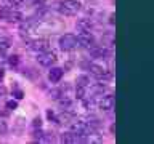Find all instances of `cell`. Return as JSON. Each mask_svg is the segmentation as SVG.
<instances>
[{
	"instance_id": "cell-1",
	"label": "cell",
	"mask_w": 154,
	"mask_h": 144,
	"mask_svg": "<svg viewBox=\"0 0 154 144\" xmlns=\"http://www.w3.org/2000/svg\"><path fill=\"white\" fill-rule=\"evenodd\" d=\"M80 2L79 0H63L60 3V11L67 16H74V14L80 10Z\"/></svg>"
},
{
	"instance_id": "cell-2",
	"label": "cell",
	"mask_w": 154,
	"mask_h": 144,
	"mask_svg": "<svg viewBox=\"0 0 154 144\" xmlns=\"http://www.w3.org/2000/svg\"><path fill=\"white\" fill-rule=\"evenodd\" d=\"M60 46H61V50H64V51L74 50L77 46V37L74 34H64V35L60 38Z\"/></svg>"
},
{
	"instance_id": "cell-3",
	"label": "cell",
	"mask_w": 154,
	"mask_h": 144,
	"mask_svg": "<svg viewBox=\"0 0 154 144\" xmlns=\"http://www.w3.org/2000/svg\"><path fill=\"white\" fill-rule=\"evenodd\" d=\"M21 13L14 11V10L8 8V7H2L0 8V19H5V21L14 22V21H21Z\"/></svg>"
},
{
	"instance_id": "cell-4",
	"label": "cell",
	"mask_w": 154,
	"mask_h": 144,
	"mask_svg": "<svg viewBox=\"0 0 154 144\" xmlns=\"http://www.w3.org/2000/svg\"><path fill=\"white\" fill-rule=\"evenodd\" d=\"M77 43H79V45H82V46H87V48L93 46V45H95V37H93V34H91L90 31H80L79 35H77Z\"/></svg>"
},
{
	"instance_id": "cell-5",
	"label": "cell",
	"mask_w": 154,
	"mask_h": 144,
	"mask_svg": "<svg viewBox=\"0 0 154 144\" xmlns=\"http://www.w3.org/2000/svg\"><path fill=\"white\" fill-rule=\"evenodd\" d=\"M38 64L43 66V67H50L51 64H55V61H56V56H55V53L53 51H42L40 55H38Z\"/></svg>"
},
{
	"instance_id": "cell-6",
	"label": "cell",
	"mask_w": 154,
	"mask_h": 144,
	"mask_svg": "<svg viewBox=\"0 0 154 144\" xmlns=\"http://www.w3.org/2000/svg\"><path fill=\"white\" fill-rule=\"evenodd\" d=\"M88 70H90L91 75L98 77V79H108V77H109V72L106 70L104 67L98 66V64H90L88 66Z\"/></svg>"
},
{
	"instance_id": "cell-7",
	"label": "cell",
	"mask_w": 154,
	"mask_h": 144,
	"mask_svg": "<svg viewBox=\"0 0 154 144\" xmlns=\"http://www.w3.org/2000/svg\"><path fill=\"white\" fill-rule=\"evenodd\" d=\"M31 48L34 51H47L48 48H50V42L45 40V38H38V40H34L31 42Z\"/></svg>"
},
{
	"instance_id": "cell-8",
	"label": "cell",
	"mask_w": 154,
	"mask_h": 144,
	"mask_svg": "<svg viewBox=\"0 0 154 144\" xmlns=\"http://www.w3.org/2000/svg\"><path fill=\"white\" fill-rule=\"evenodd\" d=\"M116 104V98L112 94H106L103 96V99L100 101V109L101 110H111Z\"/></svg>"
},
{
	"instance_id": "cell-9",
	"label": "cell",
	"mask_w": 154,
	"mask_h": 144,
	"mask_svg": "<svg viewBox=\"0 0 154 144\" xmlns=\"http://www.w3.org/2000/svg\"><path fill=\"white\" fill-rule=\"evenodd\" d=\"M63 77V69L60 67H53V69L48 72V79H50L51 83H56V82H60Z\"/></svg>"
},
{
	"instance_id": "cell-10",
	"label": "cell",
	"mask_w": 154,
	"mask_h": 144,
	"mask_svg": "<svg viewBox=\"0 0 154 144\" xmlns=\"http://www.w3.org/2000/svg\"><path fill=\"white\" fill-rule=\"evenodd\" d=\"M77 29H79V31H90L91 22L88 19H79V21H77Z\"/></svg>"
},
{
	"instance_id": "cell-11",
	"label": "cell",
	"mask_w": 154,
	"mask_h": 144,
	"mask_svg": "<svg viewBox=\"0 0 154 144\" xmlns=\"http://www.w3.org/2000/svg\"><path fill=\"white\" fill-rule=\"evenodd\" d=\"M91 56L93 58H106L108 56V50L106 48H95V50H91Z\"/></svg>"
},
{
	"instance_id": "cell-12",
	"label": "cell",
	"mask_w": 154,
	"mask_h": 144,
	"mask_svg": "<svg viewBox=\"0 0 154 144\" xmlns=\"http://www.w3.org/2000/svg\"><path fill=\"white\" fill-rule=\"evenodd\" d=\"M75 96H77L79 99H84V98H85V86L77 85V86H75Z\"/></svg>"
},
{
	"instance_id": "cell-13",
	"label": "cell",
	"mask_w": 154,
	"mask_h": 144,
	"mask_svg": "<svg viewBox=\"0 0 154 144\" xmlns=\"http://www.w3.org/2000/svg\"><path fill=\"white\" fill-rule=\"evenodd\" d=\"M10 45H11V40H10L8 37H0V48H2V50L8 48Z\"/></svg>"
},
{
	"instance_id": "cell-14",
	"label": "cell",
	"mask_w": 154,
	"mask_h": 144,
	"mask_svg": "<svg viewBox=\"0 0 154 144\" xmlns=\"http://www.w3.org/2000/svg\"><path fill=\"white\" fill-rule=\"evenodd\" d=\"M10 7H23L26 3V0H7Z\"/></svg>"
},
{
	"instance_id": "cell-15",
	"label": "cell",
	"mask_w": 154,
	"mask_h": 144,
	"mask_svg": "<svg viewBox=\"0 0 154 144\" xmlns=\"http://www.w3.org/2000/svg\"><path fill=\"white\" fill-rule=\"evenodd\" d=\"M8 62H10V66H18L19 58H18L16 55H13V56H10V58H8Z\"/></svg>"
},
{
	"instance_id": "cell-16",
	"label": "cell",
	"mask_w": 154,
	"mask_h": 144,
	"mask_svg": "<svg viewBox=\"0 0 154 144\" xmlns=\"http://www.w3.org/2000/svg\"><path fill=\"white\" fill-rule=\"evenodd\" d=\"M8 131V127H7V123L5 122H0V136H5Z\"/></svg>"
},
{
	"instance_id": "cell-17",
	"label": "cell",
	"mask_w": 154,
	"mask_h": 144,
	"mask_svg": "<svg viewBox=\"0 0 154 144\" xmlns=\"http://www.w3.org/2000/svg\"><path fill=\"white\" fill-rule=\"evenodd\" d=\"M87 82H88V79H87L85 75H80L79 79H77V85H82V86H87Z\"/></svg>"
},
{
	"instance_id": "cell-18",
	"label": "cell",
	"mask_w": 154,
	"mask_h": 144,
	"mask_svg": "<svg viewBox=\"0 0 154 144\" xmlns=\"http://www.w3.org/2000/svg\"><path fill=\"white\" fill-rule=\"evenodd\" d=\"M7 107H8V109H16V107H18V103H16V101H8V103H7Z\"/></svg>"
},
{
	"instance_id": "cell-19",
	"label": "cell",
	"mask_w": 154,
	"mask_h": 144,
	"mask_svg": "<svg viewBox=\"0 0 154 144\" xmlns=\"http://www.w3.org/2000/svg\"><path fill=\"white\" fill-rule=\"evenodd\" d=\"M14 98H16V99H23V91L21 90H14Z\"/></svg>"
},
{
	"instance_id": "cell-20",
	"label": "cell",
	"mask_w": 154,
	"mask_h": 144,
	"mask_svg": "<svg viewBox=\"0 0 154 144\" xmlns=\"http://www.w3.org/2000/svg\"><path fill=\"white\" fill-rule=\"evenodd\" d=\"M7 59V56H5V53H3V50L2 48H0V64H2V62Z\"/></svg>"
},
{
	"instance_id": "cell-21",
	"label": "cell",
	"mask_w": 154,
	"mask_h": 144,
	"mask_svg": "<svg viewBox=\"0 0 154 144\" xmlns=\"http://www.w3.org/2000/svg\"><path fill=\"white\" fill-rule=\"evenodd\" d=\"M34 127H40V118H35V120H34Z\"/></svg>"
},
{
	"instance_id": "cell-22",
	"label": "cell",
	"mask_w": 154,
	"mask_h": 144,
	"mask_svg": "<svg viewBox=\"0 0 154 144\" xmlns=\"http://www.w3.org/2000/svg\"><path fill=\"white\" fill-rule=\"evenodd\" d=\"M5 93H7V90H5V86H0V96H3Z\"/></svg>"
},
{
	"instance_id": "cell-23",
	"label": "cell",
	"mask_w": 154,
	"mask_h": 144,
	"mask_svg": "<svg viewBox=\"0 0 154 144\" xmlns=\"http://www.w3.org/2000/svg\"><path fill=\"white\" fill-rule=\"evenodd\" d=\"M32 2H34V3H35V5H37V3H38V5H42L43 2H45V0H32Z\"/></svg>"
},
{
	"instance_id": "cell-24",
	"label": "cell",
	"mask_w": 154,
	"mask_h": 144,
	"mask_svg": "<svg viewBox=\"0 0 154 144\" xmlns=\"http://www.w3.org/2000/svg\"><path fill=\"white\" fill-rule=\"evenodd\" d=\"M2 77H3V70L0 69V79H2Z\"/></svg>"
}]
</instances>
